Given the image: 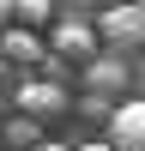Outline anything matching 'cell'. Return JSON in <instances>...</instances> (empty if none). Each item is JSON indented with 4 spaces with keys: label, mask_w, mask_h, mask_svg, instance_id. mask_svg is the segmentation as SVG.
<instances>
[{
    "label": "cell",
    "mask_w": 145,
    "mask_h": 151,
    "mask_svg": "<svg viewBox=\"0 0 145 151\" xmlns=\"http://www.w3.org/2000/svg\"><path fill=\"white\" fill-rule=\"evenodd\" d=\"M48 55L67 67V60H85L91 67L97 60V24H79V18H67V24H55L48 30Z\"/></svg>",
    "instance_id": "cell-1"
},
{
    "label": "cell",
    "mask_w": 145,
    "mask_h": 151,
    "mask_svg": "<svg viewBox=\"0 0 145 151\" xmlns=\"http://www.w3.org/2000/svg\"><path fill=\"white\" fill-rule=\"evenodd\" d=\"M79 109H85V115H109V121H115V109H109V97H79Z\"/></svg>",
    "instance_id": "cell-9"
},
{
    "label": "cell",
    "mask_w": 145,
    "mask_h": 151,
    "mask_svg": "<svg viewBox=\"0 0 145 151\" xmlns=\"http://www.w3.org/2000/svg\"><path fill=\"white\" fill-rule=\"evenodd\" d=\"M79 151H115V145H109V139H103V145H79Z\"/></svg>",
    "instance_id": "cell-11"
},
{
    "label": "cell",
    "mask_w": 145,
    "mask_h": 151,
    "mask_svg": "<svg viewBox=\"0 0 145 151\" xmlns=\"http://www.w3.org/2000/svg\"><path fill=\"white\" fill-rule=\"evenodd\" d=\"M0 139H6V151H42V145H48V139H42V121H30V115H12Z\"/></svg>",
    "instance_id": "cell-8"
},
{
    "label": "cell",
    "mask_w": 145,
    "mask_h": 151,
    "mask_svg": "<svg viewBox=\"0 0 145 151\" xmlns=\"http://www.w3.org/2000/svg\"><path fill=\"white\" fill-rule=\"evenodd\" d=\"M97 36L115 42V48H133L145 36V6H109L103 18H97Z\"/></svg>",
    "instance_id": "cell-3"
},
{
    "label": "cell",
    "mask_w": 145,
    "mask_h": 151,
    "mask_svg": "<svg viewBox=\"0 0 145 151\" xmlns=\"http://www.w3.org/2000/svg\"><path fill=\"white\" fill-rule=\"evenodd\" d=\"M6 67H18V73L36 67V73H42V67H48V48L36 42L30 30H6Z\"/></svg>",
    "instance_id": "cell-6"
},
{
    "label": "cell",
    "mask_w": 145,
    "mask_h": 151,
    "mask_svg": "<svg viewBox=\"0 0 145 151\" xmlns=\"http://www.w3.org/2000/svg\"><path fill=\"white\" fill-rule=\"evenodd\" d=\"M109 145H115V151H145V97H133V103H115Z\"/></svg>",
    "instance_id": "cell-4"
},
{
    "label": "cell",
    "mask_w": 145,
    "mask_h": 151,
    "mask_svg": "<svg viewBox=\"0 0 145 151\" xmlns=\"http://www.w3.org/2000/svg\"><path fill=\"white\" fill-rule=\"evenodd\" d=\"M85 85H91V97H115L121 85H127V60L121 55H97L91 67H85Z\"/></svg>",
    "instance_id": "cell-5"
},
{
    "label": "cell",
    "mask_w": 145,
    "mask_h": 151,
    "mask_svg": "<svg viewBox=\"0 0 145 151\" xmlns=\"http://www.w3.org/2000/svg\"><path fill=\"white\" fill-rule=\"evenodd\" d=\"M12 103H18V115H30V121H48V115H60V109H67V91H60L55 79H24Z\"/></svg>",
    "instance_id": "cell-2"
},
{
    "label": "cell",
    "mask_w": 145,
    "mask_h": 151,
    "mask_svg": "<svg viewBox=\"0 0 145 151\" xmlns=\"http://www.w3.org/2000/svg\"><path fill=\"white\" fill-rule=\"evenodd\" d=\"M48 18H55L48 0H6V24H12V30H30L36 36V24H48Z\"/></svg>",
    "instance_id": "cell-7"
},
{
    "label": "cell",
    "mask_w": 145,
    "mask_h": 151,
    "mask_svg": "<svg viewBox=\"0 0 145 151\" xmlns=\"http://www.w3.org/2000/svg\"><path fill=\"white\" fill-rule=\"evenodd\" d=\"M42 151H79V145H55V139H48V145H42Z\"/></svg>",
    "instance_id": "cell-10"
}]
</instances>
